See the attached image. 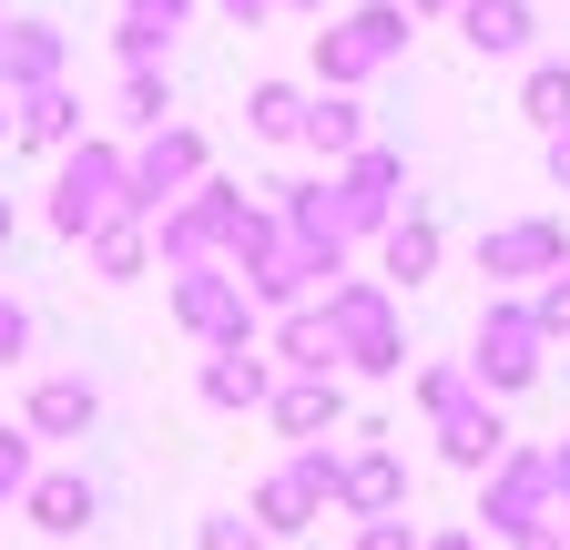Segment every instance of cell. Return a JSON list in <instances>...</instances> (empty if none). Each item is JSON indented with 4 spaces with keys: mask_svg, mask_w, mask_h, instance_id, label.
<instances>
[{
    "mask_svg": "<svg viewBox=\"0 0 570 550\" xmlns=\"http://www.w3.org/2000/svg\"><path fill=\"white\" fill-rule=\"evenodd\" d=\"M275 245V204H255L245 184H225V174H204L184 204H164L154 215V255L184 275V265H245V255H265Z\"/></svg>",
    "mask_w": 570,
    "mask_h": 550,
    "instance_id": "1",
    "label": "cell"
},
{
    "mask_svg": "<svg viewBox=\"0 0 570 550\" xmlns=\"http://www.w3.org/2000/svg\"><path fill=\"white\" fill-rule=\"evenodd\" d=\"M316 306L336 326V367L346 377H397L407 367V316H397V286H387V275H336Z\"/></svg>",
    "mask_w": 570,
    "mask_h": 550,
    "instance_id": "2",
    "label": "cell"
},
{
    "mask_svg": "<svg viewBox=\"0 0 570 550\" xmlns=\"http://www.w3.org/2000/svg\"><path fill=\"white\" fill-rule=\"evenodd\" d=\"M407 31L417 21L397 11V0H356L346 21L316 31V92H367L387 61H407Z\"/></svg>",
    "mask_w": 570,
    "mask_h": 550,
    "instance_id": "3",
    "label": "cell"
},
{
    "mask_svg": "<svg viewBox=\"0 0 570 550\" xmlns=\"http://www.w3.org/2000/svg\"><path fill=\"white\" fill-rule=\"evenodd\" d=\"M540 367H550V336H540L530 296H489L469 326V377L489 397H520V387H540Z\"/></svg>",
    "mask_w": 570,
    "mask_h": 550,
    "instance_id": "4",
    "label": "cell"
},
{
    "mask_svg": "<svg viewBox=\"0 0 570 550\" xmlns=\"http://www.w3.org/2000/svg\"><path fill=\"white\" fill-rule=\"evenodd\" d=\"M174 326L194 347H265V306L245 296L235 265H184L174 275Z\"/></svg>",
    "mask_w": 570,
    "mask_h": 550,
    "instance_id": "5",
    "label": "cell"
},
{
    "mask_svg": "<svg viewBox=\"0 0 570 550\" xmlns=\"http://www.w3.org/2000/svg\"><path fill=\"white\" fill-rule=\"evenodd\" d=\"M204 174H214V154H204V132H194V122L142 132V144L122 154V215H142V225H154L164 204H184Z\"/></svg>",
    "mask_w": 570,
    "mask_h": 550,
    "instance_id": "6",
    "label": "cell"
},
{
    "mask_svg": "<svg viewBox=\"0 0 570 550\" xmlns=\"http://www.w3.org/2000/svg\"><path fill=\"white\" fill-rule=\"evenodd\" d=\"M112 215H122V144H112V132H82V144L61 154V174H51V235L82 245Z\"/></svg>",
    "mask_w": 570,
    "mask_h": 550,
    "instance_id": "7",
    "label": "cell"
},
{
    "mask_svg": "<svg viewBox=\"0 0 570 550\" xmlns=\"http://www.w3.org/2000/svg\"><path fill=\"white\" fill-rule=\"evenodd\" d=\"M560 265H570V225H560V215H510V225L479 235L489 296H520V286H540V275H560Z\"/></svg>",
    "mask_w": 570,
    "mask_h": 550,
    "instance_id": "8",
    "label": "cell"
},
{
    "mask_svg": "<svg viewBox=\"0 0 570 550\" xmlns=\"http://www.w3.org/2000/svg\"><path fill=\"white\" fill-rule=\"evenodd\" d=\"M265 194H275V225L296 235L316 265H336V275H346L356 225H346V194H336V174H285V184H265Z\"/></svg>",
    "mask_w": 570,
    "mask_h": 550,
    "instance_id": "9",
    "label": "cell"
},
{
    "mask_svg": "<svg viewBox=\"0 0 570 550\" xmlns=\"http://www.w3.org/2000/svg\"><path fill=\"white\" fill-rule=\"evenodd\" d=\"M530 520H550V449H520V439H510V459L479 469V530L520 540Z\"/></svg>",
    "mask_w": 570,
    "mask_h": 550,
    "instance_id": "10",
    "label": "cell"
},
{
    "mask_svg": "<svg viewBox=\"0 0 570 550\" xmlns=\"http://www.w3.org/2000/svg\"><path fill=\"white\" fill-rule=\"evenodd\" d=\"M326 174H336V194H346V225H356V235H387L397 194H407V154H397V144H356V154L326 164Z\"/></svg>",
    "mask_w": 570,
    "mask_h": 550,
    "instance_id": "11",
    "label": "cell"
},
{
    "mask_svg": "<svg viewBox=\"0 0 570 550\" xmlns=\"http://www.w3.org/2000/svg\"><path fill=\"white\" fill-rule=\"evenodd\" d=\"M235 275H245V296H255V306H275V316H285V306H306V296H326V286H336V265H316V255H306L296 235H285V225H275V245H265V255H245Z\"/></svg>",
    "mask_w": 570,
    "mask_h": 550,
    "instance_id": "12",
    "label": "cell"
},
{
    "mask_svg": "<svg viewBox=\"0 0 570 550\" xmlns=\"http://www.w3.org/2000/svg\"><path fill=\"white\" fill-rule=\"evenodd\" d=\"M194 397L214 407V419H255V407L275 397V357H265V347H204Z\"/></svg>",
    "mask_w": 570,
    "mask_h": 550,
    "instance_id": "13",
    "label": "cell"
},
{
    "mask_svg": "<svg viewBox=\"0 0 570 550\" xmlns=\"http://www.w3.org/2000/svg\"><path fill=\"white\" fill-rule=\"evenodd\" d=\"M336 510H346V520H387V510H407V459L387 449V429H367V449H346Z\"/></svg>",
    "mask_w": 570,
    "mask_h": 550,
    "instance_id": "14",
    "label": "cell"
},
{
    "mask_svg": "<svg viewBox=\"0 0 570 550\" xmlns=\"http://www.w3.org/2000/svg\"><path fill=\"white\" fill-rule=\"evenodd\" d=\"M41 82H71V41L61 21H0V92H41Z\"/></svg>",
    "mask_w": 570,
    "mask_h": 550,
    "instance_id": "15",
    "label": "cell"
},
{
    "mask_svg": "<svg viewBox=\"0 0 570 550\" xmlns=\"http://www.w3.org/2000/svg\"><path fill=\"white\" fill-rule=\"evenodd\" d=\"M21 520L31 530H51V540H82L92 520H102V490L82 469H31V490H21Z\"/></svg>",
    "mask_w": 570,
    "mask_h": 550,
    "instance_id": "16",
    "label": "cell"
},
{
    "mask_svg": "<svg viewBox=\"0 0 570 550\" xmlns=\"http://www.w3.org/2000/svg\"><path fill=\"white\" fill-rule=\"evenodd\" d=\"M265 357H275V377H346V367H336V326H326V306H316V296L275 316Z\"/></svg>",
    "mask_w": 570,
    "mask_h": 550,
    "instance_id": "17",
    "label": "cell"
},
{
    "mask_svg": "<svg viewBox=\"0 0 570 550\" xmlns=\"http://www.w3.org/2000/svg\"><path fill=\"white\" fill-rule=\"evenodd\" d=\"M265 419H275V439H336L346 429V377H275Z\"/></svg>",
    "mask_w": 570,
    "mask_h": 550,
    "instance_id": "18",
    "label": "cell"
},
{
    "mask_svg": "<svg viewBox=\"0 0 570 550\" xmlns=\"http://www.w3.org/2000/svg\"><path fill=\"white\" fill-rule=\"evenodd\" d=\"M459 41L479 51V61H520L530 41H540V11H530V0H459Z\"/></svg>",
    "mask_w": 570,
    "mask_h": 550,
    "instance_id": "19",
    "label": "cell"
},
{
    "mask_svg": "<svg viewBox=\"0 0 570 550\" xmlns=\"http://www.w3.org/2000/svg\"><path fill=\"white\" fill-rule=\"evenodd\" d=\"M21 429H31V439H92V429H102V387H92V377H41L31 407H21Z\"/></svg>",
    "mask_w": 570,
    "mask_h": 550,
    "instance_id": "20",
    "label": "cell"
},
{
    "mask_svg": "<svg viewBox=\"0 0 570 550\" xmlns=\"http://www.w3.org/2000/svg\"><path fill=\"white\" fill-rule=\"evenodd\" d=\"M377 255H387V286H428V275H439V255H449V235H439V215H428V204H397L387 235H377Z\"/></svg>",
    "mask_w": 570,
    "mask_h": 550,
    "instance_id": "21",
    "label": "cell"
},
{
    "mask_svg": "<svg viewBox=\"0 0 570 550\" xmlns=\"http://www.w3.org/2000/svg\"><path fill=\"white\" fill-rule=\"evenodd\" d=\"M439 459H449V469H469V479L510 459V419H499V397H469L459 419H439Z\"/></svg>",
    "mask_w": 570,
    "mask_h": 550,
    "instance_id": "22",
    "label": "cell"
},
{
    "mask_svg": "<svg viewBox=\"0 0 570 550\" xmlns=\"http://www.w3.org/2000/svg\"><path fill=\"white\" fill-rule=\"evenodd\" d=\"M11 144L71 154V144H82V92H71V82H41V92H21V122H11Z\"/></svg>",
    "mask_w": 570,
    "mask_h": 550,
    "instance_id": "23",
    "label": "cell"
},
{
    "mask_svg": "<svg viewBox=\"0 0 570 550\" xmlns=\"http://www.w3.org/2000/svg\"><path fill=\"white\" fill-rule=\"evenodd\" d=\"M296 144H306L316 164H346L356 144H377V132H367V102H356V92H316V102H306V132H296Z\"/></svg>",
    "mask_w": 570,
    "mask_h": 550,
    "instance_id": "24",
    "label": "cell"
},
{
    "mask_svg": "<svg viewBox=\"0 0 570 550\" xmlns=\"http://www.w3.org/2000/svg\"><path fill=\"white\" fill-rule=\"evenodd\" d=\"M245 520H255L265 540H306V530L326 520V500H316V490H296V479L275 469V479H255V500H245Z\"/></svg>",
    "mask_w": 570,
    "mask_h": 550,
    "instance_id": "25",
    "label": "cell"
},
{
    "mask_svg": "<svg viewBox=\"0 0 570 550\" xmlns=\"http://www.w3.org/2000/svg\"><path fill=\"white\" fill-rule=\"evenodd\" d=\"M82 245H92V275H102V286H132V275L154 265V225H142V215H112V225H92Z\"/></svg>",
    "mask_w": 570,
    "mask_h": 550,
    "instance_id": "26",
    "label": "cell"
},
{
    "mask_svg": "<svg viewBox=\"0 0 570 550\" xmlns=\"http://www.w3.org/2000/svg\"><path fill=\"white\" fill-rule=\"evenodd\" d=\"M306 82H245V132H255V144H296V132H306Z\"/></svg>",
    "mask_w": 570,
    "mask_h": 550,
    "instance_id": "27",
    "label": "cell"
},
{
    "mask_svg": "<svg viewBox=\"0 0 570 550\" xmlns=\"http://www.w3.org/2000/svg\"><path fill=\"white\" fill-rule=\"evenodd\" d=\"M469 397H489V387L469 377V357H428V367H417V419H428V429H439V419H459Z\"/></svg>",
    "mask_w": 570,
    "mask_h": 550,
    "instance_id": "28",
    "label": "cell"
},
{
    "mask_svg": "<svg viewBox=\"0 0 570 550\" xmlns=\"http://www.w3.org/2000/svg\"><path fill=\"white\" fill-rule=\"evenodd\" d=\"M112 112H122L132 132H164V122H174V82H164V61H132L122 92H112Z\"/></svg>",
    "mask_w": 570,
    "mask_h": 550,
    "instance_id": "29",
    "label": "cell"
},
{
    "mask_svg": "<svg viewBox=\"0 0 570 550\" xmlns=\"http://www.w3.org/2000/svg\"><path fill=\"white\" fill-rule=\"evenodd\" d=\"M520 112H530L540 132H560V122H570V61H530V82H520Z\"/></svg>",
    "mask_w": 570,
    "mask_h": 550,
    "instance_id": "30",
    "label": "cell"
},
{
    "mask_svg": "<svg viewBox=\"0 0 570 550\" xmlns=\"http://www.w3.org/2000/svg\"><path fill=\"white\" fill-rule=\"evenodd\" d=\"M31 469H41V439H31V429H0V510H21Z\"/></svg>",
    "mask_w": 570,
    "mask_h": 550,
    "instance_id": "31",
    "label": "cell"
},
{
    "mask_svg": "<svg viewBox=\"0 0 570 550\" xmlns=\"http://www.w3.org/2000/svg\"><path fill=\"white\" fill-rule=\"evenodd\" d=\"M194 550H275V540H265V530H255L245 510H214V520L194 530Z\"/></svg>",
    "mask_w": 570,
    "mask_h": 550,
    "instance_id": "32",
    "label": "cell"
},
{
    "mask_svg": "<svg viewBox=\"0 0 570 550\" xmlns=\"http://www.w3.org/2000/svg\"><path fill=\"white\" fill-rule=\"evenodd\" d=\"M530 316H540V336H550V347L570 336V265H560V275H540V286H530Z\"/></svg>",
    "mask_w": 570,
    "mask_h": 550,
    "instance_id": "33",
    "label": "cell"
},
{
    "mask_svg": "<svg viewBox=\"0 0 570 550\" xmlns=\"http://www.w3.org/2000/svg\"><path fill=\"white\" fill-rule=\"evenodd\" d=\"M428 530L407 520V510H387V520H356V550H417Z\"/></svg>",
    "mask_w": 570,
    "mask_h": 550,
    "instance_id": "34",
    "label": "cell"
},
{
    "mask_svg": "<svg viewBox=\"0 0 570 550\" xmlns=\"http://www.w3.org/2000/svg\"><path fill=\"white\" fill-rule=\"evenodd\" d=\"M194 11H204V0H122V21H142V31H164V41H174V31H184Z\"/></svg>",
    "mask_w": 570,
    "mask_h": 550,
    "instance_id": "35",
    "label": "cell"
},
{
    "mask_svg": "<svg viewBox=\"0 0 570 550\" xmlns=\"http://www.w3.org/2000/svg\"><path fill=\"white\" fill-rule=\"evenodd\" d=\"M21 357H31V306L0 296V367H21Z\"/></svg>",
    "mask_w": 570,
    "mask_h": 550,
    "instance_id": "36",
    "label": "cell"
},
{
    "mask_svg": "<svg viewBox=\"0 0 570 550\" xmlns=\"http://www.w3.org/2000/svg\"><path fill=\"white\" fill-rule=\"evenodd\" d=\"M112 51H122V72H132V61H164V31H142V21H112Z\"/></svg>",
    "mask_w": 570,
    "mask_h": 550,
    "instance_id": "37",
    "label": "cell"
},
{
    "mask_svg": "<svg viewBox=\"0 0 570 550\" xmlns=\"http://www.w3.org/2000/svg\"><path fill=\"white\" fill-rule=\"evenodd\" d=\"M550 520L570 530V439H550Z\"/></svg>",
    "mask_w": 570,
    "mask_h": 550,
    "instance_id": "38",
    "label": "cell"
},
{
    "mask_svg": "<svg viewBox=\"0 0 570 550\" xmlns=\"http://www.w3.org/2000/svg\"><path fill=\"white\" fill-rule=\"evenodd\" d=\"M214 11H225L235 31H265V21H275V0H214Z\"/></svg>",
    "mask_w": 570,
    "mask_h": 550,
    "instance_id": "39",
    "label": "cell"
},
{
    "mask_svg": "<svg viewBox=\"0 0 570 550\" xmlns=\"http://www.w3.org/2000/svg\"><path fill=\"white\" fill-rule=\"evenodd\" d=\"M510 550H570V530H560V520H530V530H520Z\"/></svg>",
    "mask_w": 570,
    "mask_h": 550,
    "instance_id": "40",
    "label": "cell"
},
{
    "mask_svg": "<svg viewBox=\"0 0 570 550\" xmlns=\"http://www.w3.org/2000/svg\"><path fill=\"white\" fill-rule=\"evenodd\" d=\"M540 164H550V184H560V194H570V122H560V132H550V154H540Z\"/></svg>",
    "mask_w": 570,
    "mask_h": 550,
    "instance_id": "41",
    "label": "cell"
},
{
    "mask_svg": "<svg viewBox=\"0 0 570 550\" xmlns=\"http://www.w3.org/2000/svg\"><path fill=\"white\" fill-rule=\"evenodd\" d=\"M417 550H489V540H479V530H428Z\"/></svg>",
    "mask_w": 570,
    "mask_h": 550,
    "instance_id": "42",
    "label": "cell"
},
{
    "mask_svg": "<svg viewBox=\"0 0 570 550\" xmlns=\"http://www.w3.org/2000/svg\"><path fill=\"white\" fill-rule=\"evenodd\" d=\"M397 11H407V21H449L459 0H397Z\"/></svg>",
    "mask_w": 570,
    "mask_h": 550,
    "instance_id": "43",
    "label": "cell"
},
{
    "mask_svg": "<svg viewBox=\"0 0 570 550\" xmlns=\"http://www.w3.org/2000/svg\"><path fill=\"white\" fill-rule=\"evenodd\" d=\"M11 122H21V102H11V92H0V144H11Z\"/></svg>",
    "mask_w": 570,
    "mask_h": 550,
    "instance_id": "44",
    "label": "cell"
},
{
    "mask_svg": "<svg viewBox=\"0 0 570 550\" xmlns=\"http://www.w3.org/2000/svg\"><path fill=\"white\" fill-rule=\"evenodd\" d=\"M275 11H326V0H275Z\"/></svg>",
    "mask_w": 570,
    "mask_h": 550,
    "instance_id": "45",
    "label": "cell"
},
{
    "mask_svg": "<svg viewBox=\"0 0 570 550\" xmlns=\"http://www.w3.org/2000/svg\"><path fill=\"white\" fill-rule=\"evenodd\" d=\"M0 245H11V194H0Z\"/></svg>",
    "mask_w": 570,
    "mask_h": 550,
    "instance_id": "46",
    "label": "cell"
}]
</instances>
